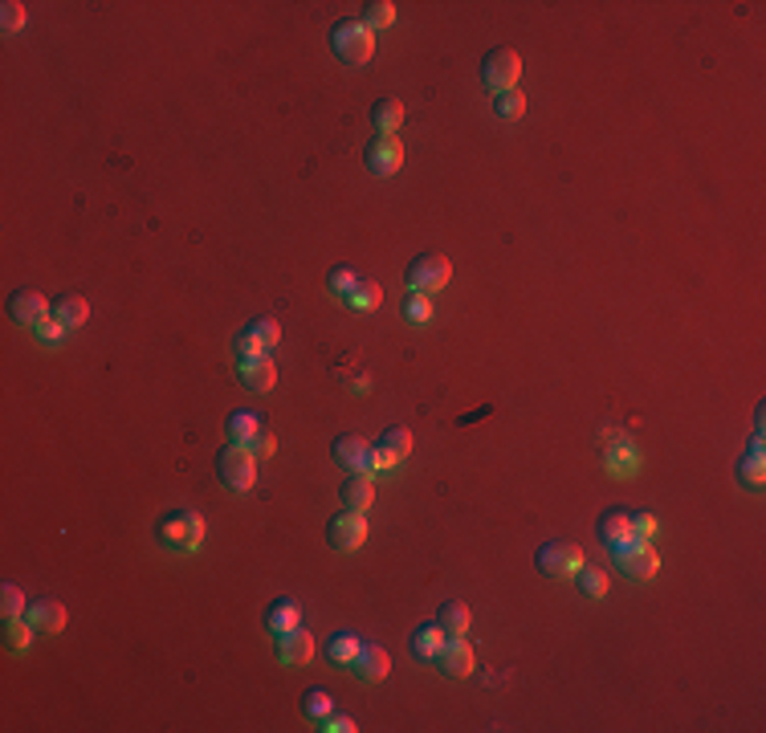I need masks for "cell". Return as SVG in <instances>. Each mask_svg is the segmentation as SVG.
<instances>
[{"instance_id": "836d02e7", "label": "cell", "mask_w": 766, "mask_h": 733, "mask_svg": "<svg viewBox=\"0 0 766 733\" xmlns=\"http://www.w3.org/2000/svg\"><path fill=\"white\" fill-rule=\"evenodd\" d=\"M355 282H359V274H355L351 266H335L330 274H326V290L335 293V298H347V293L355 290Z\"/></svg>"}, {"instance_id": "d6a6232c", "label": "cell", "mask_w": 766, "mask_h": 733, "mask_svg": "<svg viewBox=\"0 0 766 733\" xmlns=\"http://www.w3.org/2000/svg\"><path fill=\"white\" fill-rule=\"evenodd\" d=\"M330 709H335V705H330V693L318 689V685H314V689H306V697H302V713H306L310 721H322Z\"/></svg>"}, {"instance_id": "8fae6325", "label": "cell", "mask_w": 766, "mask_h": 733, "mask_svg": "<svg viewBox=\"0 0 766 733\" xmlns=\"http://www.w3.org/2000/svg\"><path fill=\"white\" fill-rule=\"evenodd\" d=\"M616 566L628 574V579H652V574L661 571V558H656V550L648 546V542H628L624 550H616Z\"/></svg>"}, {"instance_id": "5bb4252c", "label": "cell", "mask_w": 766, "mask_h": 733, "mask_svg": "<svg viewBox=\"0 0 766 733\" xmlns=\"http://www.w3.org/2000/svg\"><path fill=\"white\" fill-rule=\"evenodd\" d=\"M436 664H441L449 676H469L473 672V648H469L465 636H445L441 652H436Z\"/></svg>"}, {"instance_id": "30bf717a", "label": "cell", "mask_w": 766, "mask_h": 733, "mask_svg": "<svg viewBox=\"0 0 766 733\" xmlns=\"http://www.w3.org/2000/svg\"><path fill=\"white\" fill-rule=\"evenodd\" d=\"M595 538H599V546L603 550H624L628 542H636V534H632V513H624V510H603L599 513V521H595Z\"/></svg>"}, {"instance_id": "6da1fadb", "label": "cell", "mask_w": 766, "mask_h": 733, "mask_svg": "<svg viewBox=\"0 0 766 733\" xmlns=\"http://www.w3.org/2000/svg\"><path fill=\"white\" fill-rule=\"evenodd\" d=\"M330 49H335V57L343 65H363V62H371V54H375V33H371L363 21L343 17V21H335V29H330Z\"/></svg>"}, {"instance_id": "e0dca14e", "label": "cell", "mask_w": 766, "mask_h": 733, "mask_svg": "<svg viewBox=\"0 0 766 733\" xmlns=\"http://www.w3.org/2000/svg\"><path fill=\"white\" fill-rule=\"evenodd\" d=\"M339 497H343V510L367 513V510H371V502H375V489H371V477H367V473H347V481L339 485Z\"/></svg>"}, {"instance_id": "603a6c76", "label": "cell", "mask_w": 766, "mask_h": 733, "mask_svg": "<svg viewBox=\"0 0 766 733\" xmlns=\"http://www.w3.org/2000/svg\"><path fill=\"white\" fill-rule=\"evenodd\" d=\"M445 644V627L441 624H424L412 632V640H408V648H412L420 660H436V652H441Z\"/></svg>"}, {"instance_id": "5b68a950", "label": "cell", "mask_w": 766, "mask_h": 733, "mask_svg": "<svg viewBox=\"0 0 766 733\" xmlns=\"http://www.w3.org/2000/svg\"><path fill=\"white\" fill-rule=\"evenodd\" d=\"M518 74H522V57L514 54V49H489V54L481 57V82L494 90V94L518 90Z\"/></svg>"}, {"instance_id": "d590c367", "label": "cell", "mask_w": 766, "mask_h": 733, "mask_svg": "<svg viewBox=\"0 0 766 733\" xmlns=\"http://www.w3.org/2000/svg\"><path fill=\"white\" fill-rule=\"evenodd\" d=\"M404 319H408V322H428V319H432L428 293H416V290H408V298H404Z\"/></svg>"}, {"instance_id": "ffe728a7", "label": "cell", "mask_w": 766, "mask_h": 733, "mask_svg": "<svg viewBox=\"0 0 766 733\" xmlns=\"http://www.w3.org/2000/svg\"><path fill=\"white\" fill-rule=\"evenodd\" d=\"M298 624H302V611L294 599H273L269 607H265V627H269L273 636H286V632H294Z\"/></svg>"}, {"instance_id": "4fadbf2b", "label": "cell", "mask_w": 766, "mask_h": 733, "mask_svg": "<svg viewBox=\"0 0 766 733\" xmlns=\"http://www.w3.org/2000/svg\"><path fill=\"white\" fill-rule=\"evenodd\" d=\"M408 452H412V432H408L404 424L388 428V432L379 436V444H375V473L379 468H396Z\"/></svg>"}, {"instance_id": "484cf974", "label": "cell", "mask_w": 766, "mask_h": 733, "mask_svg": "<svg viewBox=\"0 0 766 733\" xmlns=\"http://www.w3.org/2000/svg\"><path fill=\"white\" fill-rule=\"evenodd\" d=\"M225 432H229V444H253L261 436V420L253 412H233L225 420Z\"/></svg>"}, {"instance_id": "7c38bea8", "label": "cell", "mask_w": 766, "mask_h": 733, "mask_svg": "<svg viewBox=\"0 0 766 733\" xmlns=\"http://www.w3.org/2000/svg\"><path fill=\"white\" fill-rule=\"evenodd\" d=\"M49 306H53V301H45L41 290H13L9 319L17 322V327H37L41 319H49Z\"/></svg>"}, {"instance_id": "7bdbcfd3", "label": "cell", "mask_w": 766, "mask_h": 733, "mask_svg": "<svg viewBox=\"0 0 766 733\" xmlns=\"http://www.w3.org/2000/svg\"><path fill=\"white\" fill-rule=\"evenodd\" d=\"M249 449L257 452V460H261V457H269V452H273V436H269V432H265V428H261V436H257V441L249 444Z\"/></svg>"}, {"instance_id": "7402d4cb", "label": "cell", "mask_w": 766, "mask_h": 733, "mask_svg": "<svg viewBox=\"0 0 766 733\" xmlns=\"http://www.w3.org/2000/svg\"><path fill=\"white\" fill-rule=\"evenodd\" d=\"M400 123H404V102L400 98H379L375 107H371V127L379 135H396Z\"/></svg>"}, {"instance_id": "d4e9b609", "label": "cell", "mask_w": 766, "mask_h": 733, "mask_svg": "<svg viewBox=\"0 0 766 733\" xmlns=\"http://www.w3.org/2000/svg\"><path fill=\"white\" fill-rule=\"evenodd\" d=\"M738 481L750 489H762L766 481V468H762V436H754V444H750V452L738 460Z\"/></svg>"}, {"instance_id": "2e32d148", "label": "cell", "mask_w": 766, "mask_h": 733, "mask_svg": "<svg viewBox=\"0 0 766 733\" xmlns=\"http://www.w3.org/2000/svg\"><path fill=\"white\" fill-rule=\"evenodd\" d=\"M237 375H241V383H245L249 391H269L273 380H277V362H273L269 354H261V359H241Z\"/></svg>"}, {"instance_id": "ba28073f", "label": "cell", "mask_w": 766, "mask_h": 733, "mask_svg": "<svg viewBox=\"0 0 766 733\" xmlns=\"http://www.w3.org/2000/svg\"><path fill=\"white\" fill-rule=\"evenodd\" d=\"M330 457H335L339 468H347V473H375V449H371L363 436H339L335 444H330Z\"/></svg>"}, {"instance_id": "4dcf8cb0", "label": "cell", "mask_w": 766, "mask_h": 733, "mask_svg": "<svg viewBox=\"0 0 766 733\" xmlns=\"http://www.w3.org/2000/svg\"><path fill=\"white\" fill-rule=\"evenodd\" d=\"M363 25L375 33V29H388L392 21H396V4L392 0H371V4H363Z\"/></svg>"}, {"instance_id": "60d3db41", "label": "cell", "mask_w": 766, "mask_h": 733, "mask_svg": "<svg viewBox=\"0 0 766 733\" xmlns=\"http://www.w3.org/2000/svg\"><path fill=\"white\" fill-rule=\"evenodd\" d=\"M632 534H636V542H648L652 534H656V518H652V513H640V518H632Z\"/></svg>"}, {"instance_id": "8d00e7d4", "label": "cell", "mask_w": 766, "mask_h": 733, "mask_svg": "<svg viewBox=\"0 0 766 733\" xmlns=\"http://www.w3.org/2000/svg\"><path fill=\"white\" fill-rule=\"evenodd\" d=\"M233 351H237V359H261V354H265V343L245 327L237 338H233Z\"/></svg>"}, {"instance_id": "e575fe53", "label": "cell", "mask_w": 766, "mask_h": 733, "mask_svg": "<svg viewBox=\"0 0 766 733\" xmlns=\"http://www.w3.org/2000/svg\"><path fill=\"white\" fill-rule=\"evenodd\" d=\"M0 615H4V619H21V615H25V595H21L17 583L0 587Z\"/></svg>"}, {"instance_id": "44dd1931", "label": "cell", "mask_w": 766, "mask_h": 733, "mask_svg": "<svg viewBox=\"0 0 766 733\" xmlns=\"http://www.w3.org/2000/svg\"><path fill=\"white\" fill-rule=\"evenodd\" d=\"M355 672H359L363 680H383L392 672V656L379 644H363L359 656H355Z\"/></svg>"}, {"instance_id": "277c9868", "label": "cell", "mask_w": 766, "mask_h": 733, "mask_svg": "<svg viewBox=\"0 0 766 733\" xmlns=\"http://www.w3.org/2000/svg\"><path fill=\"white\" fill-rule=\"evenodd\" d=\"M449 277H453L449 257H441V253H420L412 266H408V290H416V293H436V290H445V285H449Z\"/></svg>"}, {"instance_id": "9c48e42d", "label": "cell", "mask_w": 766, "mask_h": 733, "mask_svg": "<svg viewBox=\"0 0 766 733\" xmlns=\"http://www.w3.org/2000/svg\"><path fill=\"white\" fill-rule=\"evenodd\" d=\"M363 163H367L371 176H396V171L404 168V143L392 139V135H379V139L367 143Z\"/></svg>"}, {"instance_id": "cb8c5ba5", "label": "cell", "mask_w": 766, "mask_h": 733, "mask_svg": "<svg viewBox=\"0 0 766 733\" xmlns=\"http://www.w3.org/2000/svg\"><path fill=\"white\" fill-rule=\"evenodd\" d=\"M359 648H363L359 636H351V632H335V636L326 640V660L335 664V668H347V664H355Z\"/></svg>"}, {"instance_id": "f1b7e54d", "label": "cell", "mask_w": 766, "mask_h": 733, "mask_svg": "<svg viewBox=\"0 0 766 733\" xmlns=\"http://www.w3.org/2000/svg\"><path fill=\"white\" fill-rule=\"evenodd\" d=\"M575 583H579V595H587V599H603L608 595V574L599 571V566H579L575 571Z\"/></svg>"}, {"instance_id": "ac0fdd59", "label": "cell", "mask_w": 766, "mask_h": 733, "mask_svg": "<svg viewBox=\"0 0 766 733\" xmlns=\"http://www.w3.org/2000/svg\"><path fill=\"white\" fill-rule=\"evenodd\" d=\"M277 660H286V664H310V660H314V636H310V632H302V627H294V632L277 636Z\"/></svg>"}, {"instance_id": "d6986e66", "label": "cell", "mask_w": 766, "mask_h": 733, "mask_svg": "<svg viewBox=\"0 0 766 733\" xmlns=\"http://www.w3.org/2000/svg\"><path fill=\"white\" fill-rule=\"evenodd\" d=\"M49 314L62 322L66 330H74V327H82V322L90 319V301L82 298V293H62V298L49 306Z\"/></svg>"}, {"instance_id": "3957f363", "label": "cell", "mask_w": 766, "mask_h": 733, "mask_svg": "<svg viewBox=\"0 0 766 733\" xmlns=\"http://www.w3.org/2000/svg\"><path fill=\"white\" fill-rule=\"evenodd\" d=\"M216 477L233 489V493H249L257 485V452L249 444H225L216 452Z\"/></svg>"}, {"instance_id": "4316f807", "label": "cell", "mask_w": 766, "mask_h": 733, "mask_svg": "<svg viewBox=\"0 0 766 733\" xmlns=\"http://www.w3.org/2000/svg\"><path fill=\"white\" fill-rule=\"evenodd\" d=\"M436 624L445 627V636H465V632H469V607L461 599L441 603V611H436Z\"/></svg>"}, {"instance_id": "9a60e30c", "label": "cell", "mask_w": 766, "mask_h": 733, "mask_svg": "<svg viewBox=\"0 0 766 733\" xmlns=\"http://www.w3.org/2000/svg\"><path fill=\"white\" fill-rule=\"evenodd\" d=\"M25 619L37 627V632H53V636H57V632L66 627V607L57 599H45L41 595V599L25 603Z\"/></svg>"}, {"instance_id": "74e56055", "label": "cell", "mask_w": 766, "mask_h": 733, "mask_svg": "<svg viewBox=\"0 0 766 733\" xmlns=\"http://www.w3.org/2000/svg\"><path fill=\"white\" fill-rule=\"evenodd\" d=\"M249 330H253V335L265 343V351L282 343V327H277V319H269V314H265V319H253V322H249Z\"/></svg>"}, {"instance_id": "f546056e", "label": "cell", "mask_w": 766, "mask_h": 733, "mask_svg": "<svg viewBox=\"0 0 766 733\" xmlns=\"http://www.w3.org/2000/svg\"><path fill=\"white\" fill-rule=\"evenodd\" d=\"M347 306L351 310H375L379 301H383V290H379V282H367V277H359V282H355V290L347 293Z\"/></svg>"}, {"instance_id": "8992f818", "label": "cell", "mask_w": 766, "mask_h": 733, "mask_svg": "<svg viewBox=\"0 0 766 733\" xmlns=\"http://www.w3.org/2000/svg\"><path fill=\"white\" fill-rule=\"evenodd\" d=\"M534 563L542 574H575L583 566V550H579V542H571V538H550V542L538 546Z\"/></svg>"}, {"instance_id": "ab89813d", "label": "cell", "mask_w": 766, "mask_h": 733, "mask_svg": "<svg viewBox=\"0 0 766 733\" xmlns=\"http://www.w3.org/2000/svg\"><path fill=\"white\" fill-rule=\"evenodd\" d=\"M33 330H37V338H41V343H49V346H53V343H62V330H66V327L49 314V319H41Z\"/></svg>"}, {"instance_id": "52a82bcc", "label": "cell", "mask_w": 766, "mask_h": 733, "mask_svg": "<svg viewBox=\"0 0 766 733\" xmlns=\"http://www.w3.org/2000/svg\"><path fill=\"white\" fill-rule=\"evenodd\" d=\"M326 542L335 550H343V554H351V550H359L363 542H367V518L355 510H339L335 518L326 521Z\"/></svg>"}, {"instance_id": "f35d334b", "label": "cell", "mask_w": 766, "mask_h": 733, "mask_svg": "<svg viewBox=\"0 0 766 733\" xmlns=\"http://www.w3.org/2000/svg\"><path fill=\"white\" fill-rule=\"evenodd\" d=\"M0 25H4V33H17V29H25V4H17V0H4V4H0Z\"/></svg>"}, {"instance_id": "1f68e13d", "label": "cell", "mask_w": 766, "mask_h": 733, "mask_svg": "<svg viewBox=\"0 0 766 733\" xmlns=\"http://www.w3.org/2000/svg\"><path fill=\"white\" fill-rule=\"evenodd\" d=\"M494 110L497 118H522L526 115V98H522V90H502V94H494Z\"/></svg>"}, {"instance_id": "b9f144b4", "label": "cell", "mask_w": 766, "mask_h": 733, "mask_svg": "<svg viewBox=\"0 0 766 733\" xmlns=\"http://www.w3.org/2000/svg\"><path fill=\"white\" fill-rule=\"evenodd\" d=\"M322 729H330V733H355V721H351V717H343V713H335V709H330V713L322 717Z\"/></svg>"}, {"instance_id": "7a4b0ae2", "label": "cell", "mask_w": 766, "mask_h": 733, "mask_svg": "<svg viewBox=\"0 0 766 733\" xmlns=\"http://www.w3.org/2000/svg\"><path fill=\"white\" fill-rule=\"evenodd\" d=\"M155 534L172 550H196L204 542V518L196 510H188V505H180V510H168L155 521Z\"/></svg>"}, {"instance_id": "83f0119b", "label": "cell", "mask_w": 766, "mask_h": 733, "mask_svg": "<svg viewBox=\"0 0 766 733\" xmlns=\"http://www.w3.org/2000/svg\"><path fill=\"white\" fill-rule=\"evenodd\" d=\"M33 632H37V627L29 624L25 615H21V619H4V640H9V652L25 656L29 644H33Z\"/></svg>"}]
</instances>
